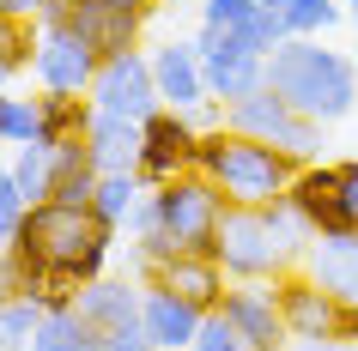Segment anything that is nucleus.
Listing matches in <instances>:
<instances>
[{"label": "nucleus", "mask_w": 358, "mask_h": 351, "mask_svg": "<svg viewBox=\"0 0 358 351\" xmlns=\"http://www.w3.org/2000/svg\"><path fill=\"white\" fill-rule=\"evenodd\" d=\"M92 110L110 115V121H146L152 110H164V97H158V79H152V55L128 49V55H110L97 67L92 79Z\"/></svg>", "instance_id": "nucleus-8"}, {"label": "nucleus", "mask_w": 358, "mask_h": 351, "mask_svg": "<svg viewBox=\"0 0 358 351\" xmlns=\"http://www.w3.org/2000/svg\"><path fill=\"white\" fill-rule=\"evenodd\" d=\"M110 248H115L110 224H97L85 206H61V200H37L24 212L19 237L6 242V255L24 273V297L85 291L92 278H103Z\"/></svg>", "instance_id": "nucleus-1"}, {"label": "nucleus", "mask_w": 358, "mask_h": 351, "mask_svg": "<svg viewBox=\"0 0 358 351\" xmlns=\"http://www.w3.org/2000/svg\"><path fill=\"white\" fill-rule=\"evenodd\" d=\"M13 182L24 188V200L37 206V200H49V194H55V146H37V140H31V146H13Z\"/></svg>", "instance_id": "nucleus-24"}, {"label": "nucleus", "mask_w": 358, "mask_h": 351, "mask_svg": "<svg viewBox=\"0 0 358 351\" xmlns=\"http://www.w3.org/2000/svg\"><path fill=\"white\" fill-rule=\"evenodd\" d=\"M85 146H92L97 176H134V170H140V128H134V121L97 115L92 133H85Z\"/></svg>", "instance_id": "nucleus-20"}, {"label": "nucleus", "mask_w": 358, "mask_h": 351, "mask_svg": "<svg viewBox=\"0 0 358 351\" xmlns=\"http://www.w3.org/2000/svg\"><path fill=\"white\" fill-rule=\"evenodd\" d=\"M194 170L207 176L231 206H267L280 200L285 188L298 182V158L267 140H249V133H231V128H213L201 133V151H194Z\"/></svg>", "instance_id": "nucleus-3"}, {"label": "nucleus", "mask_w": 358, "mask_h": 351, "mask_svg": "<svg viewBox=\"0 0 358 351\" xmlns=\"http://www.w3.org/2000/svg\"><path fill=\"white\" fill-rule=\"evenodd\" d=\"M280 6V19L292 37H328L340 19H346V6L340 0H273Z\"/></svg>", "instance_id": "nucleus-25"}, {"label": "nucleus", "mask_w": 358, "mask_h": 351, "mask_svg": "<svg viewBox=\"0 0 358 351\" xmlns=\"http://www.w3.org/2000/svg\"><path fill=\"white\" fill-rule=\"evenodd\" d=\"M225 206L231 200L201 176V170L176 176V182H164V188H146V218L158 224L182 255H213V230L225 218Z\"/></svg>", "instance_id": "nucleus-4"}, {"label": "nucleus", "mask_w": 358, "mask_h": 351, "mask_svg": "<svg viewBox=\"0 0 358 351\" xmlns=\"http://www.w3.org/2000/svg\"><path fill=\"white\" fill-rule=\"evenodd\" d=\"M37 43H43V24L37 19H0V67L24 73L37 61Z\"/></svg>", "instance_id": "nucleus-29"}, {"label": "nucleus", "mask_w": 358, "mask_h": 351, "mask_svg": "<svg viewBox=\"0 0 358 351\" xmlns=\"http://www.w3.org/2000/svg\"><path fill=\"white\" fill-rule=\"evenodd\" d=\"M219 315L249 339V351H285L292 345L285 315H280V291H273V285H225Z\"/></svg>", "instance_id": "nucleus-12"}, {"label": "nucleus", "mask_w": 358, "mask_h": 351, "mask_svg": "<svg viewBox=\"0 0 358 351\" xmlns=\"http://www.w3.org/2000/svg\"><path fill=\"white\" fill-rule=\"evenodd\" d=\"M37 140V97L0 91V146H31Z\"/></svg>", "instance_id": "nucleus-30"}, {"label": "nucleus", "mask_w": 358, "mask_h": 351, "mask_svg": "<svg viewBox=\"0 0 358 351\" xmlns=\"http://www.w3.org/2000/svg\"><path fill=\"white\" fill-rule=\"evenodd\" d=\"M152 13H158V0H73V13H67L61 31H73L85 49H97V55L110 61V55L140 49Z\"/></svg>", "instance_id": "nucleus-7"}, {"label": "nucleus", "mask_w": 358, "mask_h": 351, "mask_svg": "<svg viewBox=\"0 0 358 351\" xmlns=\"http://www.w3.org/2000/svg\"><path fill=\"white\" fill-rule=\"evenodd\" d=\"M92 121H97L92 97H55V91L37 97V146H73L92 133Z\"/></svg>", "instance_id": "nucleus-19"}, {"label": "nucleus", "mask_w": 358, "mask_h": 351, "mask_svg": "<svg viewBox=\"0 0 358 351\" xmlns=\"http://www.w3.org/2000/svg\"><path fill=\"white\" fill-rule=\"evenodd\" d=\"M213 260L225 267L231 285H273L280 273H292L273 230L262 224V206H225V218L213 230Z\"/></svg>", "instance_id": "nucleus-5"}, {"label": "nucleus", "mask_w": 358, "mask_h": 351, "mask_svg": "<svg viewBox=\"0 0 358 351\" xmlns=\"http://www.w3.org/2000/svg\"><path fill=\"white\" fill-rule=\"evenodd\" d=\"M225 128H231V133H249V140H267V146H280V151H292L298 164H316V151H322V121L298 115L280 91H267V85H255L249 97L225 103Z\"/></svg>", "instance_id": "nucleus-6"}, {"label": "nucleus", "mask_w": 358, "mask_h": 351, "mask_svg": "<svg viewBox=\"0 0 358 351\" xmlns=\"http://www.w3.org/2000/svg\"><path fill=\"white\" fill-rule=\"evenodd\" d=\"M13 297H24V273H19V260L0 248V303H13Z\"/></svg>", "instance_id": "nucleus-34"}, {"label": "nucleus", "mask_w": 358, "mask_h": 351, "mask_svg": "<svg viewBox=\"0 0 358 351\" xmlns=\"http://www.w3.org/2000/svg\"><path fill=\"white\" fill-rule=\"evenodd\" d=\"M6 85H13V67H0V91H6Z\"/></svg>", "instance_id": "nucleus-39"}, {"label": "nucleus", "mask_w": 358, "mask_h": 351, "mask_svg": "<svg viewBox=\"0 0 358 351\" xmlns=\"http://www.w3.org/2000/svg\"><path fill=\"white\" fill-rule=\"evenodd\" d=\"M0 19H37V0H0Z\"/></svg>", "instance_id": "nucleus-36"}, {"label": "nucleus", "mask_w": 358, "mask_h": 351, "mask_svg": "<svg viewBox=\"0 0 358 351\" xmlns=\"http://www.w3.org/2000/svg\"><path fill=\"white\" fill-rule=\"evenodd\" d=\"M189 121H194V128H201V133L225 128V103H219V97H207V103H194V110H189Z\"/></svg>", "instance_id": "nucleus-35"}, {"label": "nucleus", "mask_w": 358, "mask_h": 351, "mask_svg": "<svg viewBox=\"0 0 358 351\" xmlns=\"http://www.w3.org/2000/svg\"><path fill=\"white\" fill-rule=\"evenodd\" d=\"M189 351H249V339L231 327L219 309H213L207 321H201V333H194V345H189Z\"/></svg>", "instance_id": "nucleus-32"}, {"label": "nucleus", "mask_w": 358, "mask_h": 351, "mask_svg": "<svg viewBox=\"0 0 358 351\" xmlns=\"http://www.w3.org/2000/svg\"><path fill=\"white\" fill-rule=\"evenodd\" d=\"M201 321H207V309H194L189 297L164 291V285H146V297H140V327L152 333L158 351H189Z\"/></svg>", "instance_id": "nucleus-15"}, {"label": "nucleus", "mask_w": 358, "mask_h": 351, "mask_svg": "<svg viewBox=\"0 0 358 351\" xmlns=\"http://www.w3.org/2000/svg\"><path fill=\"white\" fill-rule=\"evenodd\" d=\"M194 151H201V128H194L182 110H152L140 121V182L146 188H164L176 176L194 170Z\"/></svg>", "instance_id": "nucleus-9"}, {"label": "nucleus", "mask_w": 358, "mask_h": 351, "mask_svg": "<svg viewBox=\"0 0 358 351\" xmlns=\"http://www.w3.org/2000/svg\"><path fill=\"white\" fill-rule=\"evenodd\" d=\"M158 6H182V0H158Z\"/></svg>", "instance_id": "nucleus-40"}, {"label": "nucleus", "mask_w": 358, "mask_h": 351, "mask_svg": "<svg viewBox=\"0 0 358 351\" xmlns=\"http://www.w3.org/2000/svg\"><path fill=\"white\" fill-rule=\"evenodd\" d=\"M31 351H97V327H85L73 309H67V315H43Z\"/></svg>", "instance_id": "nucleus-27"}, {"label": "nucleus", "mask_w": 358, "mask_h": 351, "mask_svg": "<svg viewBox=\"0 0 358 351\" xmlns=\"http://www.w3.org/2000/svg\"><path fill=\"white\" fill-rule=\"evenodd\" d=\"M262 224L273 230V242H280L285 267H303V255L316 248V230H310V218H303L298 206H292V194H280V200L262 206Z\"/></svg>", "instance_id": "nucleus-22"}, {"label": "nucleus", "mask_w": 358, "mask_h": 351, "mask_svg": "<svg viewBox=\"0 0 358 351\" xmlns=\"http://www.w3.org/2000/svg\"><path fill=\"white\" fill-rule=\"evenodd\" d=\"M201 24L207 31H225L243 55H262V61L292 37L273 0H201Z\"/></svg>", "instance_id": "nucleus-10"}, {"label": "nucleus", "mask_w": 358, "mask_h": 351, "mask_svg": "<svg viewBox=\"0 0 358 351\" xmlns=\"http://www.w3.org/2000/svg\"><path fill=\"white\" fill-rule=\"evenodd\" d=\"M140 297H146L140 278H110L103 273L73 297V315L97 333H115V327H128V321H140Z\"/></svg>", "instance_id": "nucleus-17"}, {"label": "nucleus", "mask_w": 358, "mask_h": 351, "mask_svg": "<svg viewBox=\"0 0 358 351\" xmlns=\"http://www.w3.org/2000/svg\"><path fill=\"white\" fill-rule=\"evenodd\" d=\"M340 6H346V19H352V31H358V0H340Z\"/></svg>", "instance_id": "nucleus-38"}, {"label": "nucleus", "mask_w": 358, "mask_h": 351, "mask_svg": "<svg viewBox=\"0 0 358 351\" xmlns=\"http://www.w3.org/2000/svg\"><path fill=\"white\" fill-rule=\"evenodd\" d=\"M194 49H201L207 97H219V103H237V97H249L255 85H267V61H262V55H243L225 31H207V24H201Z\"/></svg>", "instance_id": "nucleus-13"}, {"label": "nucleus", "mask_w": 358, "mask_h": 351, "mask_svg": "<svg viewBox=\"0 0 358 351\" xmlns=\"http://www.w3.org/2000/svg\"><path fill=\"white\" fill-rule=\"evenodd\" d=\"M152 79H158L164 110L189 115L194 103H207V73H201V49L194 43H158L152 49Z\"/></svg>", "instance_id": "nucleus-16"}, {"label": "nucleus", "mask_w": 358, "mask_h": 351, "mask_svg": "<svg viewBox=\"0 0 358 351\" xmlns=\"http://www.w3.org/2000/svg\"><path fill=\"white\" fill-rule=\"evenodd\" d=\"M146 285H164V291H176V297H189L194 309H219V297H225V267H219V260L213 255H170L164 267H158V273L146 278Z\"/></svg>", "instance_id": "nucleus-18"}, {"label": "nucleus", "mask_w": 358, "mask_h": 351, "mask_svg": "<svg viewBox=\"0 0 358 351\" xmlns=\"http://www.w3.org/2000/svg\"><path fill=\"white\" fill-rule=\"evenodd\" d=\"M267 91H280L285 103L310 121H340L358 103V61L328 49L322 37H285L267 55Z\"/></svg>", "instance_id": "nucleus-2"}, {"label": "nucleus", "mask_w": 358, "mask_h": 351, "mask_svg": "<svg viewBox=\"0 0 358 351\" xmlns=\"http://www.w3.org/2000/svg\"><path fill=\"white\" fill-rule=\"evenodd\" d=\"M97 351H158V345H152V333L140 321H128V327H115V333H97Z\"/></svg>", "instance_id": "nucleus-33"}, {"label": "nucleus", "mask_w": 358, "mask_h": 351, "mask_svg": "<svg viewBox=\"0 0 358 351\" xmlns=\"http://www.w3.org/2000/svg\"><path fill=\"white\" fill-rule=\"evenodd\" d=\"M140 200H146V182H140V176H97L92 218H97V224H110V230H122V224L140 212Z\"/></svg>", "instance_id": "nucleus-23"}, {"label": "nucleus", "mask_w": 358, "mask_h": 351, "mask_svg": "<svg viewBox=\"0 0 358 351\" xmlns=\"http://www.w3.org/2000/svg\"><path fill=\"white\" fill-rule=\"evenodd\" d=\"M97 67H103V55H97V49H85L73 31H43L37 61H31L37 85H43V91H55V97H92Z\"/></svg>", "instance_id": "nucleus-11"}, {"label": "nucleus", "mask_w": 358, "mask_h": 351, "mask_svg": "<svg viewBox=\"0 0 358 351\" xmlns=\"http://www.w3.org/2000/svg\"><path fill=\"white\" fill-rule=\"evenodd\" d=\"M303 273L316 278L322 291L358 303V242H316V248L303 255Z\"/></svg>", "instance_id": "nucleus-21"}, {"label": "nucleus", "mask_w": 358, "mask_h": 351, "mask_svg": "<svg viewBox=\"0 0 358 351\" xmlns=\"http://www.w3.org/2000/svg\"><path fill=\"white\" fill-rule=\"evenodd\" d=\"M285 351H352V345H334V339H292Z\"/></svg>", "instance_id": "nucleus-37"}, {"label": "nucleus", "mask_w": 358, "mask_h": 351, "mask_svg": "<svg viewBox=\"0 0 358 351\" xmlns=\"http://www.w3.org/2000/svg\"><path fill=\"white\" fill-rule=\"evenodd\" d=\"M37 327H43V303H37V297L0 303V351H31Z\"/></svg>", "instance_id": "nucleus-28"}, {"label": "nucleus", "mask_w": 358, "mask_h": 351, "mask_svg": "<svg viewBox=\"0 0 358 351\" xmlns=\"http://www.w3.org/2000/svg\"><path fill=\"white\" fill-rule=\"evenodd\" d=\"M24 212H31V200H24V188L13 182V170L0 164V248L19 237V224H24Z\"/></svg>", "instance_id": "nucleus-31"}, {"label": "nucleus", "mask_w": 358, "mask_h": 351, "mask_svg": "<svg viewBox=\"0 0 358 351\" xmlns=\"http://www.w3.org/2000/svg\"><path fill=\"white\" fill-rule=\"evenodd\" d=\"M273 291H280V315H285V333H292V339H334L340 297L322 291L303 267L280 273V278H273Z\"/></svg>", "instance_id": "nucleus-14"}, {"label": "nucleus", "mask_w": 358, "mask_h": 351, "mask_svg": "<svg viewBox=\"0 0 358 351\" xmlns=\"http://www.w3.org/2000/svg\"><path fill=\"white\" fill-rule=\"evenodd\" d=\"M322 242H358V158L334 164V230Z\"/></svg>", "instance_id": "nucleus-26"}]
</instances>
